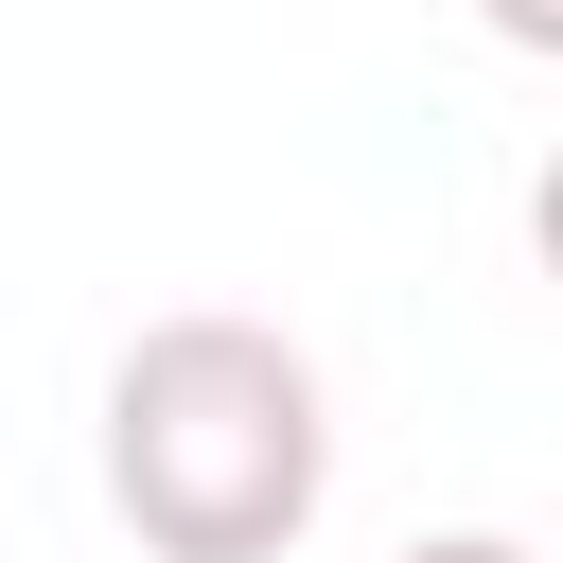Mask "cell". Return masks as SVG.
Listing matches in <instances>:
<instances>
[{"label": "cell", "mask_w": 563, "mask_h": 563, "mask_svg": "<svg viewBox=\"0 0 563 563\" xmlns=\"http://www.w3.org/2000/svg\"><path fill=\"white\" fill-rule=\"evenodd\" d=\"M106 510L141 563H282L334 510V387L282 317H141L106 352Z\"/></svg>", "instance_id": "1"}, {"label": "cell", "mask_w": 563, "mask_h": 563, "mask_svg": "<svg viewBox=\"0 0 563 563\" xmlns=\"http://www.w3.org/2000/svg\"><path fill=\"white\" fill-rule=\"evenodd\" d=\"M405 563H545V545H528V528H422Z\"/></svg>", "instance_id": "2"}, {"label": "cell", "mask_w": 563, "mask_h": 563, "mask_svg": "<svg viewBox=\"0 0 563 563\" xmlns=\"http://www.w3.org/2000/svg\"><path fill=\"white\" fill-rule=\"evenodd\" d=\"M475 18H493L510 53H563V0H475Z\"/></svg>", "instance_id": "3"}]
</instances>
